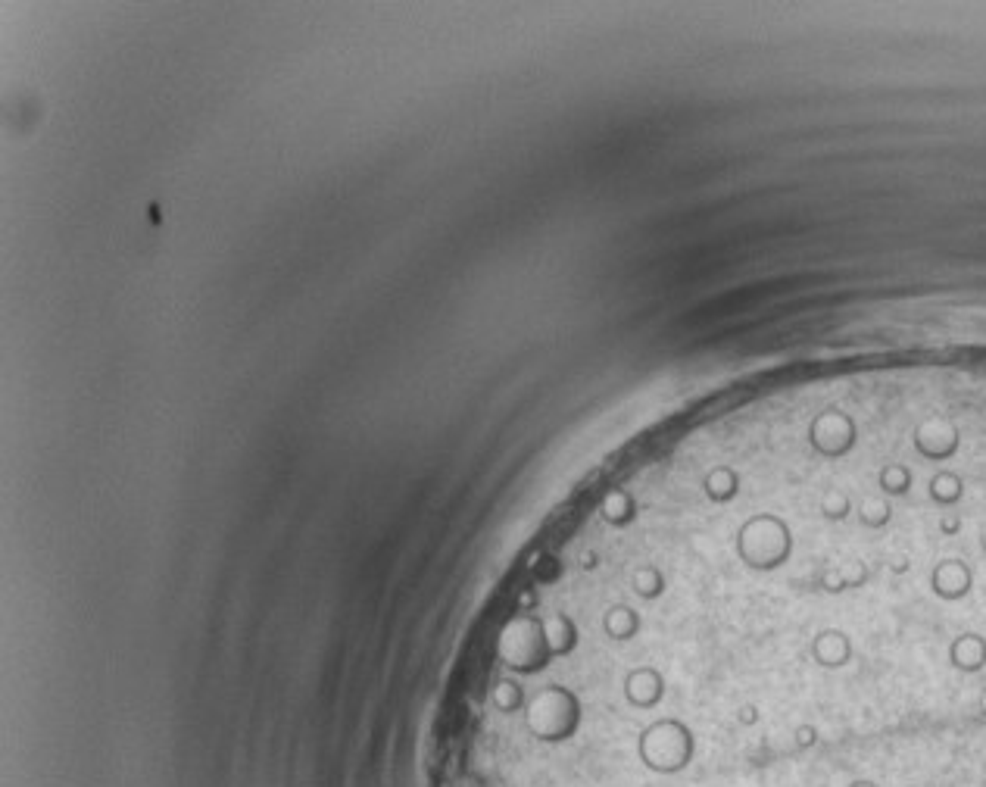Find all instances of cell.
Instances as JSON below:
<instances>
[{
    "label": "cell",
    "mask_w": 986,
    "mask_h": 787,
    "mask_svg": "<svg viewBox=\"0 0 986 787\" xmlns=\"http://www.w3.org/2000/svg\"><path fill=\"white\" fill-rule=\"evenodd\" d=\"M849 787H877L874 781H865V778H859V781H852Z\"/></svg>",
    "instance_id": "obj_3"
},
{
    "label": "cell",
    "mask_w": 986,
    "mask_h": 787,
    "mask_svg": "<svg viewBox=\"0 0 986 787\" xmlns=\"http://www.w3.org/2000/svg\"><path fill=\"white\" fill-rule=\"evenodd\" d=\"M637 753H640V763L650 772L674 775L690 766V759L696 753V741L687 725L674 722V719H662L650 728H643Z\"/></svg>",
    "instance_id": "obj_1"
},
{
    "label": "cell",
    "mask_w": 986,
    "mask_h": 787,
    "mask_svg": "<svg viewBox=\"0 0 986 787\" xmlns=\"http://www.w3.org/2000/svg\"><path fill=\"white\" fill-rule=\"evenodd\" d=\"M815 741H818V731H815L812 725L796 728V744H799V747H812Z\"/></svg>",
    "instance_id": "obj_2"
}]
</instances>
